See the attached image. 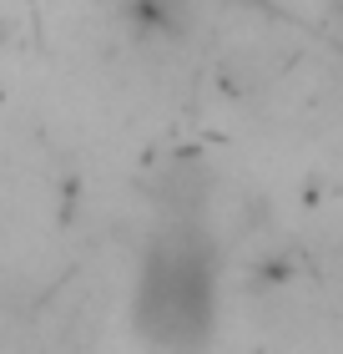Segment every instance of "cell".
Listing matches in <instances>:
<instances>
[{"label": "cell", "mask_w": 343, "mask_h": 354, "mask_svg": "<svg viewBox=\"0 0 343 354\" xmlns=\"http://www.w3.org/2000/svg\"><path fill=\"white\" fill-rule=\"evenodd\" d=\"M217 314V253L197 223H172L152 238L137 279V329L161 349H192Z\"/></svg>", "instance_id": "1"}, {"label": "cell", "mask_w": 343, "mask_h": 354, "mask_svg": "<svg viewBox=\"0 0 343 354\" xmlns=\"http://www.w3.org/2000/svg\"><path fill=\"white\" fill-rule=\"evenodd\" d=\"M202 192H207V172L197 157H177V162L157 177V203L172 213V223H192L202 207Z\"/></svg>", "instance_id": "2"}]
</instances>
